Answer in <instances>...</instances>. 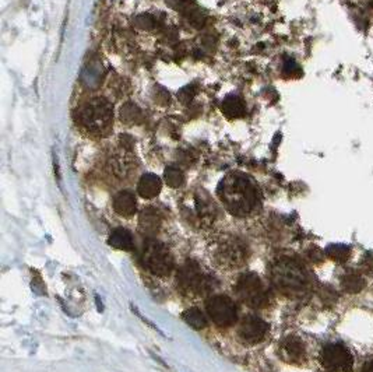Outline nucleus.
<instances>
[{"label":"nucleus","instance_id":"obj_8","mask_svg":"<svg viewBox=\"0 0 373 372\" xmlns=\"http://www.w3.org/2000/svg\"><path fill=\"white\" fill-rule=\"evenodd\" d=\"M207 312L213 322L221 328H227L236 321V308L232 300L224 296L211 297L207 301Z\"/></svg>","mask_w":373,"mask_h":372},{"label":"nucleus","instance_id":"obj_13","mask_svg":"<svg viewBox=\"0 0 373 372\" xmlns=\"http://www.w3.org/2000/svg\"><path fill=\"white\" fill-rule=\"evenodd\" d=\"M114 209L118 214L123 217H132L137 209V202H136L135 195L128 191L119 192L114 199Z\"/></svg>","mask_w":373,"mask_h":372},{"label":"nucleus","instance_id":"obj_9","mask_svg":"<svg viewBox=\"0 0 373 372\" xmlns=\"http://www.w3.org/2000/svg\"><path fill=\"white\" fill-rule=\"evenodd\" d=\"M246 246L235 238L227 239L224 241L220 248L217 249V262L228 269H234V267H239L245 263L246 260Z\"/></svg>","mask_w":373,"mask_h":372},{"label":"nucleus","instance_id":"obj_21","mask_svg":"<svg viewBox=\"0 0 373 372\" xmlns=\"http://www.w3.org/2000/svg\"><path fill=\"white\" fill-rule=\"evenodd\" d=\"M121 115H122V119H123L125 122H128V124H133V122H136V121L140 118V111H139L137 107H135V105H132V104H128V105H125V107L122 108Z\"/></svg>","mask_w":373,"mask_h":372},{"label":"nucleus","instance_id":"obj_6","mask_svg":"<svg viewBox=\"0 0 373 372\" xmlns=\"http://www.w3.org/2000/svg\"><path fill=\"white\" fill-rule=\"evenodd\" d=\"M140 260L155 276H166L173 269V257L158 241L147 239L140 251Z\"/></svg>","mask_w":373,"mask_h":372},{"label":"nucleus","instance_id":"obj_12","mask_svg":"<svg viewBox=\"0 0 373 372\" xmlns=\"http://www.w3.org/2000/svg\"><path fill=\"white\" fill-rule=\"evenodd\" d=\"M162 188L161 179L154 174H146L140 178L137 185V192L144 199H153L159 195Z\"/></svg>","mask_w":373,"mask_h":372},{"label":"nucleus","instance_id":"obj_11","mask_svg":"<svg viewBox=\"0 0 373 372\" xmlns=\"http://www.w3.org/2000/svg\"><path fill=\"white\" fill-rule=\"evenodd\" d=\"M281 358L288 364H302L306 358L304 343L298 337H287L279 347Z\"/></svg>","mask_w":373,"mask_h":372},{"label":"nucleus","instance_id":"obj_17","mask_svg":"<svg viewBox=\"0 0 373 372\" xmlns=\"http://www.w3.org/2000/svg\"><path fill=\"white\" fill-rule=\"evenodd\" d=\"M183 321L188 323L191 328L196 329V330H202L205 328H207L209 322H207V318L205 316V314L198 310V308H189V310H186L182 315Z\"/></svg>","mask_w":373,"mask_h":372},{"label":"nucleus","instance_id":"obj_20","mask_svg":"<svg viewBox=\"0 0 373 372\" xmlns=\"http://www.w3.org/2000/svg\"><path fill=\"white\" fill-rule=\"evenodd\" d=\"M140 226L146 231H155L158 228V226H159L158 214L151 209L144 210L143 214H141V219H140Z\"/></svg>","mask_w":373,"mask_h":372},{"label":"nucleus","instance_id":"obj_7","mask_svg":"<svg viewBox=\"0 0 373 372\" xmlns=\"http://www.w3.org/2000/svg\"><path fill=\"white\" fill-rule=\"evenodd\" d=\"M320 362L327 372H351L354 358L342 343H329L320 353Z\"/></svg>","mask_w":373,"mask_h":372},{"label":"nucleus","instance_id":"obj_16","mask_svg":"<svg viewBox=\"0 0 373 372\" xmlns=\"http://www.w3.org/2000/svg\"><path fill=\"white\" fill-rule=\"evenodd\" d=\"M341 287L348 294H358L365 287V280L361 274L347 273L341 277Z\"/></svg>","mask_w":373,"mask_h":372},{"label":"nucleus","instance_id":"obj_1","mask_svg":"<svg viewBox=\"0 0 373 372\" xmlns=\"http://www.w3.org/2000/svg\"><path fill=\"white\" fill-rule=\"evenodd\" d=\"M218 198L225 209L236 216H249L259 203V191L256 185L243 174L232 172L227 175L218 185Z\"/></svg>","mask_w":373,"mask_h":372},{"label":"nucleus","instance_id":"obj_18","mask_svg":"<svg viewBox=\"0 0 373 372\" xmlns=\"http://www.w3.org/2000/svg\"><path fill=\"white\" fill-rule=\"evenodd\" d=\"M326 253L330 259L336 260V262H347L348 257L351 256V248L347 246V245H330L327 249H326Z\"/></svg>","mask_w":373,"mask_h":372},{"label":"nucleus","instance_id":"obj_5","mask_svg":"<svg viewBox=\"0 0 373 372\" xmlns=\"http://www.w3.org/2000/svg\"><path fill=\"white\" fill-rule=\"evenodd\" d=\"M235 291L239 300L250 308H264L270 303V296L264 283L254 273L242 274L238 278Z\"/></svg>","mask_w":373,"mask_h":372},{"label":"nucleus","instance_id":"obj_15","mask_svg":"<svg viewBox=\"0 0 373 372\" xmlns=\"http://www.w3.org/2000/svg\"><path fill=\"white\" fill-rule=\"evenodd\" d=\"M223 112L228 118L236 119V118H242L246 114V107H245L243 101L239 97L229 96L223 103Z\"/></svg>","mask_w":373,"mask_h":372},{"label":"nucleus","instance_id":"obj_2","mask_svg":"<svg viewBox=\"0 0 373 372\" xmlns=\"http://www.w3.org/2000/svg\"><path fill=\"white\" fill-rule=\"evenodd\" d=\"M270 277L272 286L286 296H301L309 286V278L302 264L290 257L275 260L271 266Z\"/></svg>","mask_w":373,"mask_h":372},{"label":"nucleus","instance_id":"obj_19","mask_svg":"<svg viewBox=\"0 0 373 372\" xmlns=\"http://www.w3.org/2000/svg\"><path fill=\"white\" fill-rule=\"evenodd\" d=\"M164 176L171 188H179V186H182L184 182L183 172L176 167H168L164 172Z\"/></svg>","mask_w":373,"mask_h":372},{"label":"nucleus","instance_id":"obj_4","mask_svg":"<svg viewBox=\"0 0 373 372\" xmlns=\"http://www.w3.org/2000/svg\"><path fill=\"white\" fill-rule=\"evenodd\" d=\"M177 286L186 294L203 296L213 290V278L203 273L200 266L192 260L186 262L177 273Z\"/></svg>","mask_w":373,"mask_h":372},{"label":"nucleus","instance_id":"obj_14","mask_svg":"<svg viewBox=\"0 0 373 372\" xmlns=\"http://www.w3.org/2000/svg\"><path fill=\"white\" fill-rule=\"evenodd\" d=\"M108 244L118 249V251H132L135 244H133V237L126 228H116L112 231L110 235Z\"/></svg>","mask_w":373,"mask_h":372},{"label":"nucleus","instance_id":"obj_10","mask_svg":"<svg viewBox=\"0 0 373 372\" xmlns=\"http://www.w3.org/2000/svg\"><path fill=\"white\" fill-rule=\"evenodd\" d=\"M267 332H268V325L263 319L250 315L242 321L238 335L245 343L256 344V343H260L266 337Z\"/></svg>","mask_w":373,"mask_h":372},{"label":"nucleus","instance_id":"obj_23","mask_svg":"<svg viewBox=\"0 0 373 372\" xmlns=\"http://www.w3.org/2000/svg\"><path fill=\"white\" fill-rule=\"evenodd\" d=\"M362 372H373V358L366 361V364L362 368Z\"/></svg>","mask_w":373,"mask_h":372},{"label":"nucleus","instance_id":"obj_3","mask_svg":"<svg viewBox=\"0 0 373 372\" xmlns=\"http://www.w3.org/2000/svg\"><path fill=\"white\" fill-rule=\"evenodd\" d=\"M76 115L80 126L89 133L103 135L112 128L114 108L105 99L89 100L77 110Z\"/></svg>","mask_w":373,"mask_h":372},{"label":"nucleus","instance_id":"obj_22","mask_svg":"<svg viewBox=\"0 0 373 372\" xmlns=\"http://www.w3.org/2000/svg\"><path fill=\"white\" fill-rule=\"evenodd\" d=\"M284 73L287 76H298V74H301V69L294 60H287L284 63Z\"/></svg>","mask_w":373,"mask_h":372}]
</instances>
